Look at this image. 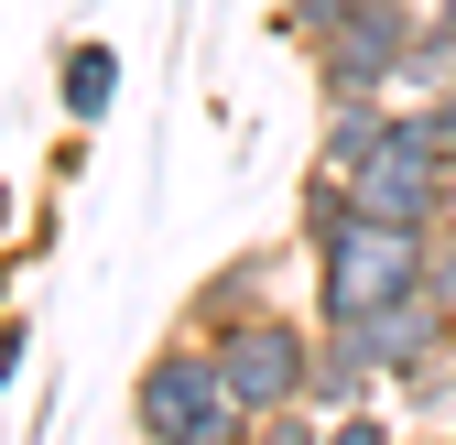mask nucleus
I'll return each instance as SVG.
<instances>
[{"label": "nucleus", "instance_id": "obj_1", "mask_svg": "<svg viewBox=\"0 0 456 445\" xmlns=\"http://www.w3.org/2000/svg\"><path fill=\"white\" fill-rule=\"evenodd\" d=\"M424 250H435V229H403V217H370V206H348L326 239H305L315 315H326V326H359L370 304L413 294V283H424Z\"/></svg>", "mask_w": 456, "mask_h": 445}, {"label": "nucleus", "instance_id": "obj_2", "mask_svg": "<svg viewBox=\"0 0 456 445\" xmlns=\"http://www.w3.org/2000/svg\"><path fill=\"white\" fill-rule=\"evenodd\" d=\"M131 434H142V445H240V434H250V413L228 402L207 337L175 326V337L131 369Z\"/></svg>", "mask_w": 456, "mask_h": 445}, {"label": "nucleus", "instance_id": "obj_3", "mask_svg": "<svg viewBox=\"0 0 456 445\" xmlns=\"http://www.w3.org/2000/svg\"><path fill=\"white\" fill-rule=\"evenodd\" d=\"M207 359H217V380H228V402L261 424V413H282V402H305L315 315H294V304H250V315L207 326Z\"/></svg>", "mask_w": 456, "mask_h": 445}, {"label": "nucleus", "instance_id": "obj_4", "mask_svg": "<svg viewBox=\"0 0 456 445\" xmlns=\"http://www.w3.org/2000/svg\"><path fill=\"white\" fill-rule=\"evenodd\" d=\"M424 33V0H359L348 22H326L305 44L315 98H403V54Z\"/></svg>", "mask_w": 456, "mask_h": 445}, {"label": "nucleus", "instance_id": "obj_5", "mask_svg": "<svg viewBox=\"0 0 456 445\" xmlns=\"http://www.w3.org/2000/svg\"><path fill=\"white\" fill-rule=\"evenodd\" d=\"M348 196H359L370 217H403V229H445V217H456V174H445V163H435V152L403 131V98H391V131H380V152L348 174Z\"/></svg>", "mask_w": 456, "mask_h": 445}, {"label": "nucleus", "instance_id": "obj_6", "mask_svg": "<svg viewBox=\"0 0 456 445\" xmlns=\"http://www.w3.org/2000/svg\"><path fill=\"white\" fill-rule=\"evenodd\" d=\"M445 326H456V315H445V294H435V283H413V294L370 304V315L348 326V337H359V359L380 369V392H391V380H403V369H413V359H424V348L445 337Z\"/></svg>", "mask_w": 456, "mask_h": 445}, {"label": "nucleus", "instance_id": "obj_7", "mask_svg": "<svg viewBox=\"0 0 456 445\" xmlns=\"http://www.w3.org/2000/svg\"><path fill=\"white\" fill-rule=\"evenodd\" d=\"M54 109H66L77 131H98L109 109H120V44H98V33H77L66 54H54Z\"/></svg>", "mask_w": 456, "mask_h": 445}, {"label": "nucleus", "instance_id": "obj_8", "mask_svg": "<svg viewBox=\"0 0 456 445\" xmlns=\"http://www.w3.org/2000/svg\"><path fill=\"white\" fill-rule=\"evenodd\" d=\"M305 402H315V413H359V402H380V369L359 359V337H348V326H326V315H315V359H305Z\"/></svg>", "mask_w": 456, "mask_h": 445}, {"label": "nucleus", "instance_id": "obj_9", "mask_svg": "<svg viewBox=\"0 0 456 445\" xmlns=\"http://www.w3.org/2000/svg\"><path fill=\"white\" fill-rule=\"evenodd\" d=\"M272 271H282V250H250V261H228V271H207V283L185 294V337H207V326H228V315H250V304H272Z\"/></svg>", "mask_w": 456, "mask_h": 445}, {"label": "nucleus", "instance_id": "obj_10", "mask_svg": "<svg viewBox=\"0 0 456 445\" xmlns=\"http://www.w3.org/2000/svg\"><path fill=\"white\" fill-rule=\"evenodd\" d=\"M391 131V98H326V120H315V163L326 174H359V163L380 152Z\"/></svg>", "mask_w": 456, "mask_h": 445}, {"label": "nucleus", "instance_id": "obj_11", "mask_svg": "<svg viewBox=\"0 0 456 445\" xmlns=\"http://www.w3.org/2000/svg\"><path fill=\"white\" fill-rule=\"evenodd\" d=\"M391 392H403L413 413H435V424L456 413V326H445V337H435V348H424V359H413L403 380H391Z\"/></svg>", "mask_w": 456, "mask_h": 445}, {"label": "nucleus", "instance_id": "obj_12", "mask_svg": "<svg viewBox=\"0 0 456 445\" xmlns=\"http://www.w3.org/2000/svg\"><path fill=\"white\" fill-rule=\"evenodd\" d=\"M445 66H456V33L435 22V0H424V33L403 54V98H445Z\"/></svg>", "mask_w": 456, "mask_h": 445}, {"label": "nucleus", "instance_id": "obj_13", "mask_svg": "<svg viewBox=\"0 0 456 445\" xmlns=\"http://www.w3.org/2000/svg\"><path fill=\"white\" fill-rule=\"evenodd\" d=\"M403 131L445 163V174H456V98H403Z\"/></svg>", "mask_w": 456, "mask_h": 445}, {"label": "nucleus", "instance_id": "obj_14", "mask_svg": "<svg viewBox=\"0 0 456 445\" xmlns=\"http://www.w3.org/2000/svg\"><path fill=\"white\" fill-rule=\"evenodd\" d=\"M240 445H326V413H315V402H282V413H261Z\"/></svg>", "mask_w": 456, "mask_h": 445}, {"label": "nucleus", "instance_id": "obj_15", "mask_svg": "<svg viewBox=\"0 0 456 445\" xmlns=\"http://www.w3.org/2000/svg\"><path fill=\"white\" fill-rule=\"evenodd\" d=\"M348 12H359V0H272V33L282 44H315L326 22H348Z\"/></svg>", "mask_w": 456, "mask_h": 445}, {"label": "nucleus", "instance_id": "obj_16", "mask_svg": "<svg viewBox=\"0 0 456 445\" xmlns=\"http://www.w3.org/2000/svg\"><path fill=\"white\" fill-rule=\"evenodd\" d=\"M326 445H403V424L380 402H359V413H326Z\"/></svg>", "mask_w": 456, "mask_h": 445}, {"label": "nucleus", "instance_id": "obj_17", "mask_svg": "<svg viewBox=\"0 0 456 445\" xmlns=\"http://www.w3.org/2000/svg\"><path fill=\"white\" fill-rule=\"evenodd\" d=\"M424 283H435V294H445V315H456V217H445L435 250H424Z\"/></svg>", "mask_w": 456, "mask_h": 445}, {"label": "nucleus", "instance_id": "obj_18", "mask_svg": "<svg viewBox=\"0 0 456 445\" xmlns=\"http://www.w3.org/2000/svg\"><path fill=\"white\" fill-rule=\"evenodd\" d=\"M22 359H33V326H22V315H0V392L22 380Z\"/></svg>", "mask_w": 456, "mask_h": 445}, {"label": "nucleus", "instance_id": "obj_19", "mask_svg": "<svg viewBox=\"0 0 456 445\" xmlns=\"http://www.w3.org/2000/svg\"><path fill=\"white\" fill-rule=\"evenodd\" d=\"M413 445H456V413H445V424H424V434H413Z\"/></svg>", "mask_w": 456, "mask_h": 445}, {"label": "nucleus", "instance_id": "obj_20", "mask_svg": "<svg viewBox=\"0 0 456 445\" xmlns=\"http://www.w3.org/2000/svg\"><path fill=\"white\" fill-rule=\"evenodd\" d=\"M435 22H445V33H456V0H435Z\"/></svg>", "mask_w": 456, "mask_h": 445}, {"label": "nucleus", "instance_id": "obj_21", "mask_svg": "<svg viewBox=\"0 0 456 445\" xmlns=\"http://www.w3.org/2000/svg\"><path fill=\"white\" fill-rule=\"evenodd\" d=\"M0 315H12V271H0Z\"/></svg>", "mask_w": 456, "mask_h": 445}, {"label": "nucleus", "instance_id": "obj_22", "mask_svg": "<svg viewBox=\"0 0 456 445\" xmlns=\"http://www.w3.org/2000/svg\"><path fill=\"white\" fill-rule=\"evenodd\" d=\"M445 98H456V66H445Z\"/></svg>", "mask_w": 456, "mask_h": 445}, {"label": "nucleus", "instance_id": "obj_23", "mask_svg": "<svg viewBox=\"0 0 456 445\" xmlns=\"http://www.w3.org/2000/svg\"><path fill=\"white\" fill-rule=\"evenodd\" d=\"M403 445H413V434H403Z\"/></svg>", "mask_w": 456, "mask_h": 445}]
</instances>
